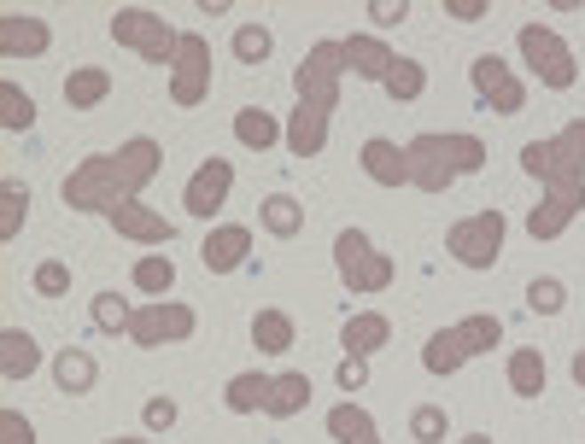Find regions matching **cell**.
I'll use <instances>...</instances> for the list:
<instances>
[{
	"label": "cell",
	"mask_w": 585,
	"mask_h": 444,
	"mask_svg": "<svg viewBox=\"0 0 585 444\" xmlns=\"http://www.w3.org/2000/svg\"><path fill=\"white\" fill-rule=\"evenodd\" d=\"M498 234H503V222H498V210H492V217H480L469 228V234H457V251H462V264H492V251H498Z\"/></svg>",
	"instance_id": "1"
},
{
	"label": "cell",
	"mask_w": 585,
	"mask_h": 444,
	"mask_svg": "<svg viewBox=\"0 0 585 444\" xmlns=\"http://www.w3.org/2000/svg\"><path fill=\"white\" fill-rule=\"evenodd\" d=\"M363 158H369V176H375V181H398V176H405V164H392V147H381V140Z\"/></svg>",
	"instance_id": "12"
},
{
	"label": "cell",
	"mask_w": 585,
	"mask_h": 444,
	"mask_svg": "<svg viewBox=\"0 0 585 444\" xmlns=\"http://www.w3.org/2000/svg\"><path fill=\"white\" fill-rule=\"evenodd\" d=\"M328 427H334L340 439H351V432H369V421H363V416H351V409H334V421H328Z\"/></svg>",
	"instance_id": "19"
},
{
	"label": "cell",
	"mask_w": 585,
	"mask_h": 444,
	"mask_svg": "<svg viewBox=\"0 0 585 444\" xmlns=\"http://www.w3.org/2000/svg\"><path fill=\"white\" fill-rule=\"evenodd\" d=\"M240 251H246V234H240V228H228V234L205 240V269H235V264H240Z\"/></svg>",
	"instance_id": "5"
},
{
	"label": "cell",
	"mask_w": 585,
	"mask_h": 444,
	"mask_svg": "<svg viewBox=\"0 0 585 444\" xmlns=\"http://www.w3.org/2000/svg\"><path fill=\"white\" fill-rule=\"evenodd\" d=\"M235 53H240V59H246V65H252V59H264V53H269V29H240V42H235Z\"/></svg>",
	"instance_id": "14"
},
{
	"label": "cell",
	"mask_w": 585,
	"mask_h": 444,
	"mask_svg": "<svg viewBox=\"0 0 585 444\" xmlns=\"http://www.w3.org/2000/svg\"><path fill=\"white\" fill-rule=\"evenodd\" d=\"M252 339H258L264 351H287L292 328H287V316H276V310H269V316H258V321H252Z\"/></svg>",
	"instance_id": "7"
},
{
	"label": "cell",
	"mask_w": 585,
	"mask_h": 444,
	"mask_svg": "<svg viewBox=\"0 0 585 444\" xmlns=\"http://www.w3.org/2000/svg\"><path fill=\"white\" fill-rule=\"evenodd\" d=\"M140 287H170V264H140Z\"/></svg>",
	"instance_id": "22"
},
{
	"label": "cell",
	"mask_w": 585,
	"mask_h": 444,
	"mask_svg": "<svg viewBox=\"0 0 585 444\" xmlns=\"http://www.w3.org/2000/svg\"><path fill=\"white\" fill-rule=\"evenodd\" d=\"M117 321H124V298L106 292V298H100V328H117Z\"/></svg>",
	"instance_id": "20"
},
{
	"label": "cell",
	"mask_w": 585,
	"mask_h": 444,
	"mask_svg": "<svg viewBox=\"0 0 585 444\" xmlns=\"http://www.w3.org/2000/svg\"><path fill=\"white\" fill-rule=\"evenodd\" d=\"M533 310H544V316H550V310H562V287H557V281H544V287L533 281Z\"/></svg>",
	"instance_id": "17"
},
{
	"label": "cell",
	"mask_w": 585,
	"mask_h": 444,
	"mask_svg": "<svg viewBox=\"0 0 585 444\" xmlns=\"http://www.w3.org/2000/svg\"><path fill=\"white\" fill-rule=\"evenodd\" d=\"M363 375H369V369H363V357H351V362H340V386H363Z\"/></svg>",
	"instance_id": "23"
},
{
	"label": "cell",
	"mask_w": 585,
	"mask_h": 444,
	"mask_svg": "<svg viewBox=\"0 0 585 444\" xmlns=\"http://www.w3.org/2000/svg\"><path fill=\"white\" fill-rule=\"evenodd\" d=\"M36 287H42V292H65V287H70V275H65L59 264H47L42 275H36Z\"/></svg>",
	"instance_id": "21"
},
{
	"label": "cell",
	"mask_w": 585,
	"mask_h": 444,
	"mask_svg": "<svg viewBox=\"0 0 585 444\" xmlns=\"http://www.w3.org/2000/svg\"><path fill=\"white\" fill-rule=\"evenodd\" d=\"M235 129H240V140H246V147H269V140H276V123H269L264 106H246Z\"/></svg>",
	"instance_id": "6"
},
{
	"label": "cell",
	"mask_w": 585,
	"mask_h": 444,
	"mask_svg": "<svg viewBox=\"0 0 585 444\" xmlns=\"http://www.w3.org/2000/svg\"><path fill=\"white\" fill-rule=\"evenodd\" d=\"M264 398H269V386H264V380H252V375L228 386V409H240V416H246V409H258Z\"/></svg>",
	"instance_id": "10"
},
{
	"label": "cell",
	"mask_w": 585,
	"mask_h": 444,
	"mask_svg": "<svg viewBox=\"0 0 585 444\" xmlns=\"http://www.w3.org/2000/svg\"><path fill=\"white\" fill-rule=\"evenodd\" d=\"M6 439H12V444H29V427H18V421H6Z\"/></svg>",
	"instance_id": "25"
},
{
	"label": "cell",
	"mask_w": 585,
	"mask_h": 444,
	"mask_svg": "<svg viewBox=\"0 0 585 444\" xmlns=\"http://www.w3.org/2000/svg\"><path fill=\"white\" fill-rule=\"evenodd\" d=\"M439 432H445V416H439V409H416V439L433 444Z\"/></svg>",
	"instance_id": "16"
},
{
	"label": "cell",
	"mask_w": 585,
	"mask_h": 444,
	"mask_svg": "<svg viewBox=\"0 0 585 444\" xmlns=\"http://www.w3.org/2000/svg\"><path fill=\"white\" fill-rule=\"evenodd\" d=\"M100 88H106V76H100V70H83L76 83H65V94L76 99V106H88V99H100Z\"/></svg>",
	"instance_id": "13"
},
{
	"label": "cell",
	"mask_w": 585,
	"mask_h": 444,
	"mask_svg": "<svg viewBox=\"0 0 585 444\" xmlns=\"http://www.w3.org/2000/svg\"><path fill=\"white\" fill-rule=\"evenodd\" d=\"M59 380H65V386H88V380H94V369H88L83 357H65V362H59Z\"/></svg>",
	"instance_id": "18"
},
{
	"label": "cell",
	"mask_w": 585,
	"mask_h": 444,
	"mask_svg": "<svg viewBox=\"0 0 585 444\" xmlns=\"http://www.w3.org/2000/svg\"><path fill=\"white\" fill-rule=\"evenodd\" d=\"M264 222H269V228H276V234H299V205H292L287 194L264 199Z\"/></svg>",
	"instance_id": "8"
},
{
	"label": "cell",
	"mask_w": 585,
	"mask_h": 444,
	"mask_svg": "<svg viewBox=\"0 0 585 444\" xmlns=\"http://www.w3.org/2000/svg\"><path fill=\"white\" fill-rule=\"evenodd\" d=\"M223 187H228V164H223V158H211L205 176H199V181H194V194H188V205H194L199 217H211V205L223 199Z\"/></svg>",
	"instance_id": "3"
},
{
	"label": "cell",
	"mask_w": 585,
	"mask_h": 444,
	"mask_svg": "<svg viewBox=\"0 0 585 444\" xmlns=\"http://www.w3.org/2000/svg\"><path fill=\"white\" fill-rule=\"evenodd\" d=\"M387 70H392V76H387L392 94H416V88H421V76H416V65H410V59H398V65H387Z\"/></svg>",
	"instance_id": "15"
},
{
	"label": "cell",
	"mask_w": 585,
	"mask_h": 444,
	"mask_svg": "<svg viewBox=\"0 0 585 444\" xmlns=\"http://www.w3.org/2000/svg\"><path fill=\"white\" fill-rule=\"evenodd\" d=\"M509 380H516L521 398H539V392H544V362H539V351H516V362H509Z\"/></svg>",
	"instance_id": "4"
},
{
	"label": "cell",
	"mask_w": 585,
	"mask_h": 444,
	"mask_svg": "<svg viewBox=\"0 0 585 444\" xmlns=\"http://www.w3.org/2000/svg\"><path fill=\"white\" fill-rule=\"evenodd\" d=\"M305 398H310V380H305V375H287V380H276V386H269L264 409H269V416H299V409H305Z\"/></svg>",
	"instance_id": "2"
},
{
	"label": "cell",
	"mask_w": 585,
	"mask_h": 444,
	"mask_svg": "<svg viewBox=\"0 0 585 444\" xmlns=\"http://www.w3.org/2000/svg\"><path fill=\"white\" fill-rule=\"evenodd\" d=\"M387 339V321H375V316H363V321H351L346 328V345L351 351H369V345H381Z\"/></svg>",
	"instance_id": "11"
},
{
	"label": "cell",
	"mask_w": 585,
	"mask_h": 444,
	"mask_svg": "<svg viewBox=\"0 0 585 444\" xmlns=\"http://www.w3.org/2000/svg\"><path fill=\"white\" fill-rule=\"evenodd\" d=\"M36 369V339L29 333H6V375H29Z\"/></svg>",
	"instance_id": "9"
},
{
	"label": "cell",
	"mask_w": 585,
	"mask_h": 444,
	"mask_svg": "<svg viewBox=\"0 0 585 444\" xmlns=\"http://www.w3.org/2000/svg\"><path fill=\"white\" fill-rule=\"evenodd\" d=\"M462 444H492V439H486V432H469V439H462Z\"/></svg>",
	"instance_id": "26"
},
{
	"label": "cell",
	"mask_w": 585,
	"mask_h": 444,
	"mask_svg": "<svg viewBox=\"0 0 585 444\" xmlns=\"http://www.w3.org/2000/svg\"><path fill=\"white\" fill-rule=\"evenodd\" d=\"M147 421H153V427H170V421H176V403H164V398L147 403Z\"/></svg>",
	"instance_id": "24"
}]
</instances>
